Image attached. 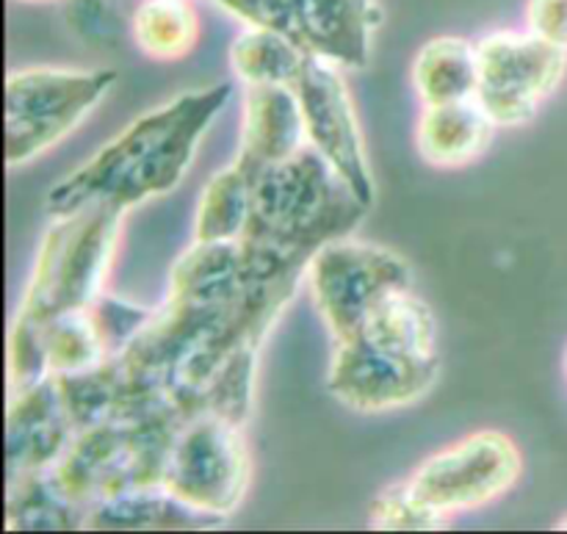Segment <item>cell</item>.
Instances as JSON below:
<instances>
[{
    "label": "cell",
    "mask_w": 567,
    "mask_h": 534,
    "mask_svg": "<svg viewBox=\"0 0 567 534\" xmlns=\"http://www.w3.org/2000/svg\"><path fill=\"white\" fill-rule=\"evenodd\" d=\"M230 97L233 83H214L144 111L50 188L44 214L66 216L105 205L127 216V210L172 194Z\"/></svg>",
    "instance_id": "cell-1"
},
{
    "label": "cell",
    "mask_w": 567,
    "mask_h": 534,
    "mask_svg": "<svg viewBox=\"0 0 567 534\" xmlns=\"http://www.w3.org/2000/svg\"><path fill=\"white\" fill-rule=\"evenodd\" d=\"M369 208L308 144L258 170L238 247L255 280L305 277L310 258L324 244L352 236Z\"/></svg>",
    "instance_id": "cell-2"
},
{
    "label": "cell",
    "mask_w": 567,
    "mask_h": 534,
    "mask_svg": "<svg viewBox=\"0 0 567 534\" xmlns=\"http://www.w3.org/2000/svg\"><path fill=\"white\" fill-rule=\"evenodd\" d=\"M125 214L105 205L50 216L11 330L33 332L55 316L92 308L109 291Z\"/></svg>",
    "instance_id": "cell-3"
},
{
    "label": "cell",
    "mask_w": 567,
    "mask_h": 534,
    "mask_svg": "<svg viewBox=\"0 0 567 534\" xmlns=\"http://www.w3.org/2000/svg\"><path fill=\"white\" fill-rule=\"evenodd\" d=\"M183 419L150 415L136 421H103L81 430L50 480L61 496L89 510L131 491L164 487L166 460Z\"/></svg>",
    "instance_id": "cell-4"
},
{
    "label": "cell",
    "mask_w": 567,
    "mask_h": 534,
    "mask_svg": "<svg viewBox=\"0 0 567 534\" xmlns=\"http://www.w3.org/2000/svg\"><path fill=\"white\" fill-rule=\"evenodd\" d=\"M116 83L114 70L22 66L6 78V164H31L78 131Z\"/></svg>",
    "instance_id": "cell-5"
},
{
    "label": "cell",
    "mask_w": 567,
    "mask_h": 534,
    "mask_svg": "<svg viewBox=\"0 0 567 534\" xmlns=\"http://www.w3.org/2000/svg\"><path fill=\"white\" fill-rule=\"evenodd\" d=\"M252 480L244 427L216 413H197L177 430L164 471V487L186 507L227 524Z\"/></svg>",
    "instance_id": "cell-6"
},
{
    "label": "cell",
    "mask_w": 567,
    "mask_h": 534,
    "mask_svg": "<svg viewBox=\"0 0 567 534\" xmlns=\"http://www.w3.org/2000/svg\"><path fill=\"white\" fill-rule=\"evenodd\" d=\"M305 286L332 343H338L352 338L382 299L415 286V280L413 269L399 253L343 236L324 244L310 258Z\"/></svg>",
    "instance_id": "cell-7"
},
{
    "label": "cell",
    "mask_w": 567,
    "mask_h": 534,
    "mask_svg": "<svg viewBox=\"0 0 567 534\" xmlns=\"http://www.w3.org/2000/svg\"><path fill=\"white\" fill-rule=\"evenodd\" d=\"M244 25H260L297 44L305 55L363 70L380 28L377 0H210Z\"/></svg>",
    "instance_id": "cell-8"
},
{
    "label": "cell",
    "mask_w": 567,
    "mask_h": 534,
    "mask_svg": "<svg viewBox=\"0 0 567 534\" xmlns=\"http://www.w3.org/2000/svg\"><path fill=\"white\" fill-rule=\"evenodd\" d=\"M480 55V92L476 103L493 125L524 127L535 120L543 100L565 81L567 50L526 31H491L476 39Z\"/></svg>",
    "instance_id": "cell-9"
},
{
    "label": "cell",
    "mask_w": 567,
    "mask_h": 534,
    "mask_svg": "<svg viewBox=\"0 0 567 534\" xmlns=\"http://www.w3.org/2000/svg\"><path fill=\"white\" fill-rule=\"evenodd\" d=\"M524 474L518 443L502 430H480L421 460L408 476L426 504L454 515L476 513L513 491Z\"/></svg>",
    "instance_id": "cell-10"
},
{
    "label": "cell",
    "mask_w": 567,
    "mask_h": 534,
    "mask_svg": "<svg viewBox=\"0 0 567 534\" xmlns=\"http://www.w3.org/2000/svg\"><path fill=\"white\" fill-rule=\"evenodd\" d=\"M343 72L347 70L332 61L308 55L293 83V92L302 109L310 147L343 177V183L365 205H371L377 194L374 172H371L363 127H360L358 109H354V97Z\"/></svg>",
    "instance_id": "cell-11"
},
{
    "label": "cell",
    "mask_w": 567,
    "mask_h": 534,
    "mask_svg": "<svg viewBox=\"0 0 567 534\" xmlns=\"http://www.w3.org/2000/svg\"><path fill=\"white\" fill-rule=\"evenodd\" d=\"M441 366H415L369 347L363 338L332 343L327 388L354 413L377 415L410 408L435 388Z\"/></svg>",
    "instance_id": "cell-12"
},
{
    "label": "cell",
    "mask_w": 567,
    "mask_h": 534,
    "mask_svg": "<svg viewBox=\"0 0 567 534\" xmlns=\"http://www.w3.org/2000/svg\"><path fill=\"white\" fill-rule=\"evenodd\" d=\"M6 419V482L50 474L78 435L55 377L9 391Z\"/></svg>",
    "instance_id": "cell-13"
},
{
    "label": "cell",
    "mask_w": 567,
    "mask_h": 534,
    "mask_svg": "<svg viewBox=\"0 0 567 534\" xmlns=\"http://www.w3.org/2000/svg\"><path fill=\"white\" fill-rule=\"evenodd\" d=\"M305 147H308V133L293 86L244 89L238 158L264 170L291 158Z\"/></svg>",
    "instance_id": "cell-14"
},
{
    "label": "cell",
    "mask_w": 567,
    "mask_h": 534,
    "mask_svg": "<svg viewBox=\"0 0 567 534\" xmlns=\"http://www.w3.org/2000/svg\"><path fill=\"white\" fill-rule=\"evenodd\" d=\"M498 127L474 100L424 105L415 125V147L437 170H460L480 161L493 144Z\"/></svg>",
    "instance_id": "cell-15"
},
{
    "label": "cell",
    "mask_w": 567,
    "mask_h": 534,
    "mask_svg": "<svg viewBox=\"0 0 567 534\" xmlns=\"http://www.w3.org/2000/svg\"><path fill=\"white\" fill-rule=\"evenodd\" d=\"M219 521L186 507L166 487L131 491L89 510V532H197L216 530Z\"/></svg>",
    "instance_id": "cell-16"
},
{
    "label": "cell",
    "mask_w": 567,
    "mask_h": 534,
    "mask_svg": "<svg viewBox=\"0 0 567 534\" xmlns=\"http://www.w3.org/2000/svg\"><path fill=\"white\" fill-rule=\"evenodd\" d=\"M415 97L421 105H443L460 103V100H474L480 92V55L476 42L463 37H435L413 59Z\"/></svg>",
    "instance_id": "cell-17"
},
{
    "label": "cell",
    "mask_w": 567,
    "mask_h": 534,
    "mask_svg": "<svg viewBox=\"0 0 567 534\" xmlns=\"http://www.w3.org/2000/svg\"><path fill=\"white\" fill-rule=\"evenodd\" d=\"M258 166L233 158L225 170L214 172L199 194L194 214V242H238L247 225L252 186Z\"/></svg>",
    "instance_id": "cell-18"
},
{
    "label": "cell",
    "mask_w": 567,
    "mask_h": 534,
    "mask_svg": "<svg viewBox=\"0 0 567 534\" xmlns=\"http://www.w3.org/2000/svg\"><path fill=\"white\" fill-rule=\"evenodd\" d=\"M230 70L249 86H293L308 55L280 33L260 25H244L230 44Z\"/></svg>",
    "instance_id": "cell-19"
},
{
    "label": "cell",
    "mask_w": 567,
    "mask_h": 534,
    "mask_svg": "<svg viewBox=\"0 0 567 534\" xmlns=\"http://www.w3.org/2000/svg\"><path fill=\"white\" fill-rule=\"evenodd\" d=\"M89 513L61 496L50 474L6 482V530L83 532Z\"/></svg>",
    "instance_id": "cell-20"
},
{
    "label": "cell",
    "mask_w": 567,
    "mask_h": 534,
    "mask_svg": "<svg viewBox=\"0 0 567 534\" xmlns=\"http://www.w3.org/2000/svg\"><path fill=\"white\" fill-rule=\"evenodd\" d=\"M133 44L147 59L177 61L199 42V14L192 0H142L131 17Z\"/></svg>",
    "instance_id": "cell-21"
},
{
    "label": "cell",
    "mask_w": 567,
    "mask_h": 534,
    "mask_svg": "<svg viewBox=\"0 0 567 534\" xmlns=\"http://www.w3.org/2000/svg\"><path fill=\"white\" fill-rule=\"evenodd\" d=\"M449 521L413 491L408 480L382 487L369 507V526L380 532H437Z\"/></svg>",
    "instance_id": "cell-22"
},
{
    "label": "cell",
    "mask_w": 567,
    "mask_h": 534,
    "mask_svg": "<svg viewBox=\"0 0 567 534\" xmlns=\"http://www.w3.org/2000/svg\"><path fill=\"white\" fill-rule=\"evenodd\" d=\"M70 25L83 42L109 44L120 33L122 20L109 0H70Z\"/></svg>",
    "instance_id": "cell-23"
},
{
    "label": "cell",
    "mask_w": 567,
    "mask_h": 534,
    "mask_svg": "<svg viewBox=\"0 0 567 534\" xmlns=\"http://www.w3.org/2000/svg\"><path fill=\"white\" fill-rule=\"evenodd\" d=\"M526 28L567 50V0H529Z\"/></svg>",
    "instance_id": "cell-24"
},
{
    "label": "cell",
    "mask_w": 567,
    "mask_h": 534,
    "mask_svg": "<svg viewBox=\"0 0 567 534\" xmlns=\"http://www.w3.org/2000/svg\"><path fill=\"white\" fill-rule=\"evenodd\" d=\"M557 530H567V515H565L563 521H559V524H557Z\"/></svg>",
    "instance_id": "cell-25"
},
{
    "label": "cell",
    "mask_w": 567,
    "mask_h": 534,
    "mask_svg": "<svg viewBox=\"0 0 567 534\" xmlns=\"http://www.w3.org/2000/svg\"><path fill=\"white\" fill-rule=\"evenodd\" d=\"M25 3H53V0H25Z\"/></svg>",
    "instance_id": "cell-26"
},
{
    "label": "cell",
    "mask_w": 567,
    "mask_h": 534,
    "mask_svg": "<svg viewBox=\"0 0 567 534\" xmlns=\"http://www.w3.org/2000/svg\"><path fill=\"white\" fill-rule=\"evenodd\" d=\"M565 371H567V355H565Z\"/></svg>",
    "instance_id": "cell-27"
}]
</instances>
